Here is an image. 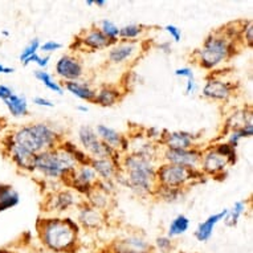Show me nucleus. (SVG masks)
<instances>
[{
    "mask_svg": "<svg viewBox=\"0 0 253 253\" xmlns=\"http://www.w3.org/2000/svg\"><path fill=\"white\" fill-rule=\"evenodd\" d=\"M81 227L71 217H40L36 232L42 245L54 253H76L80 247Z\"/></svg>",
    "mask_w": 253,
    "mask_h": 253,
    "instance_id": "1",
    "label": "nucleus"
},
{
    "mask_svg": "<svg viewBox=\"0 0 253 253\" xmlns=\"http://www.w3.org/2000/svg\"><path fill=\"white\" fill-rule=\"evenodd\" d=\"M157 161L135 154H124L121 159V171L114 179L137 195H154L157 188Z\"/></svg>",
    "mask_w": 253,
    "mask_h": 253,
    "instance_id": "2",
    "label": "nucleus"
},
{
    "mask_svg": "<svg viewBox=\"0 0 253 253\" xmlns=\"http://www.w3.org/2000/svg\"><path fill=\"white\" fill-rule=\"evenodd\" d=\"M240 31H231L227 28L216 29L208 35L202 46L192 53V57L200 68L206 71H215L236 54L237 42L241 39Z\"/></svg>",
    "mask_w": 253,
    "mask_h": 253,
    "instance_id": "3",
    "label": "nucleus"
},
{
    "mask_svg": "<svg viewBox=\"0 0 253 253\" xmlns=\"http://www.w3.org/2000/svg\"><path fill=\"white\" fill-rule=\"evenodd\" d=\"M7 137L34 155L46 150L56 149L64 139L62 135L46 122L27 124L11 130Z\"/></svg>",
    "mask_w": 253,
    "mask_h": 253,
    "instance_id": "4",
    "label": "nucleus"
},
{
    "mask_svg": "<svg viewBox=\"0 0 253 253\" xmlns=\"http://www.w3.org/2000/svg\"><path fill=\"white\" fill-rule=\"evenodd\" d=\"M79 166V163L61 143L56 149L46 150L35 155L34 172L44 176L48 180H65L68 175Z\"/></svg>",
    "mask_w": 253,
    "mask_h": 253,
    "instance_id": "5",
    "label": "nucleus"
},
{
    "mask_svg": "<svg viewBox=\"0 0 253 253\" xmlns=\"http://www.w3.org/2000/svg\"><path fill=\"white\" fill-rule=\"evenodd\" d=\"M206 175L200 170H191L182 166H175L170 163H161L157 166V184L169 188L186 190L196 182H202Z\"/></svg>",
    "mask_w": 253,
    "mask_h": 253,
    "instance_id": "6",
    "label": "nucleus"
},
{
    "mask_svg": "<svg viewBox=\"0 0 253 253\" xmlns=\"http://www.w3.org/2000/svg\"><path fill=\"white\" fill-rule=\"evenodd\" d=\"M237 90V83H233L231 80L223 79L220 75L208 76L204 84L202 96L204 98L217 102H228Z\"/></svg>",
    "mask_w": 253,
    "mask_h": 253,
    "instance_id": "7",
    "label": "nucleus"
},
{
    "mask_svg": "<svg viewBox=\"0 0 253 253\" xmlns=\"http://www.w3.org/2000/svg\"><path fill=\"white\" fill-rule=\"evenodd\" d=\"M98 180L100 179H98V176H97V174L91 169L89 163L79 165L65 178V183L68 186L73 188L76 192L83 194V195H87L93 188H96Z\"/></svg>",
    "mask_w": 253,
    "mask_h": 253,
    "instance_id": "8",
    "label": "nucleus"
},
{
    "mask_svg": "<svg viewBox=\"0 0 253 253\" xmlns=\"http://www.w3.org/2000/svg\"><path fill=\"white\" fill-rule=\"evenodd\" d=\"M163 163H170L175 166H182L191 170H200L202 161V149L192 147L186 150H169L165 149L161 157Z\"/></svg>",
    "mask_w": 253,
    "mask_h": 253,
    "instance_id": "9",
    "label": "nucleus"
},
{
    "mask_svg": "<svg viewBox=\"0 0 253 253\" xmlns=\"http://www.w3.org/2000/svg\"><path fill=\"white\" fill-rule=\"evenodd\" d=\"M84 64L76 54L64 53L54 64V73L62 81H79L84 77Z\"/></svg>",
    "mask_w": 253,
    "mask_h": 253,
    "instance_id": "10",
    "label": "nucleus"
},
{
    "mask_svg": "<svg viewBox=\"0 0 253 253\" xmlns=\"http://www.w3.org/2000/svg\"><path fill=\"white\" fill-rule=\"evenodd\" d=\"M231 166L228 159L223 157L213 145L202 150V161H200V171L204 175H211V176H219L227 171Z\"/></svg>",
    "mask_w": 253,
    "mask_h": 253,
    "instance_id": "11",
    "label": "nucleus"
},
{
    "mask_svg": "<svg viewBox=\"0 0 253 253\" xmlns=\"http://www.w3.org/2000/svg\"><path fill=\"white\" fill-rule=\"evenodd\" d=\"M0 145L19 170L25 171V172H34V154L23 149L21 146L13 143L7 135H4V138L1 139Z\"/></svg>",
    "mask_w": 253,
    "mask_h": 253,
    "instance_id": "12",
    "label": "nucleus"
},
{
    "mask_svg": "<svg viewBox=\"0 0 253 253\" xmlns=\"http://www.w3.org/2000/svg\"><path fill=\"white\" fill-rule=\"evenodd\" d=\"M153 245L137 233L113 241L109 253H153Z\"/></svg>",
    "mask_w": 253,
    "mask_h": 253,
    "instance_id": "13",
    "label": "nucleus"
},
{
    "mask_svg": "<svg viewBox=\"0 0 253 253\" xmlns=\"http://www.w3.org/2000/svg\"><path fill=\"white\" fill-rule=\"evenodd\" d=\"M75 44H77L76 48H83V49H87L89 52L109 49L112 46V42L105 38L98 27H91V28L83 31L76 38Z\"/></svg>",
    "mask_w": 253,
    "mask_h": 253,
    "instance_id": "14",
    "label": "nucleus"
},
{
    "mask_svg": "<svg viewBox=\"0 0 253 253\" xmlns=\"http://www.w3.org/2000/svg\"><path fill=\"white\" fill-rule=\"evenodd\" d=\"M83 203L79 200V195L71 190H57L48 196L45 202V211L65 212L72 207H79Z\"/></svg>",
    "mask_w": 253,
    "mask_h": 253,
    "instance_id": "15",
    "label": "nucleus"
},
{
    "mask_svg": "<svg viewBox=\"0 0 253 253\" xmlns=\"http://www.w3.org/2000/svg\"><path fill=\"white\" fill-rule=\"evenodd\" d=\"M139 50V42H124L120 40L116 44H113L109 48L108 60L110 64L114 65H122L126 62L131 61L138 56Z\"/></svg>",
    "mask_w": 253,
    "mask_h": 253,
    "instance_id": "16",
    "label": "nucleus"
},
{
    "mask_svg": "<svg viewBox=\"0 0 253 253\" xmlns=\"http://www.w3.org/2000/svg\"><path fill=\"white\" fill-rule=\"evenodd\" d=\"M97 137L100 138V141L110 146L112 149L116 151H120L121 154L129 153V138L121 134L120 131H117L116 129H113L108 125L100 124L96 126Z\"/></svg>",
    "mask_w": 253,
    "mask_h": 253,
    "instance_id": "17",
    "label": "nucleus"
},
{
    "mask_svg": "<svg viewBox=\"0 0 253 253\" xmlns=\"http://www.w3.org/2000/svg\"><path fill=\"white\" fill-rule=\"evenodd\" d=\"M77 223L80 227L89 229V231L100 229L105 224V212L91 207L86 202H83L79 206Z\"/></svg>",
    "mask_w": 253,
    "mask_h": 253,
    "instance_id": "18",
    "label": "nucleus"
},
{
    "mask_svg": "<svg viewBox=\"0 0 253 253\" xmlns=\"http://www.w3.org/2000/svg\"><path fill=\"white\" fill-rule=\"evenodd\" d=\"M196 137L188 131H166L163 130L161 145L169 150H186L196 147Z\"/></svg>",
    "mask_w": 253,
    "mask_h": 253,
    "instance_id": "19",
    "label": "nucleus"
},
{
    "mask_svg": "<svg viewBox=\"0 0 253 253\" xmlns=\"http://www.w3.org/2000/svg\"><path fill=\"white\" fill-rule=\"evenodd\" d=\"M227 213H228V208H224V210H221L220 212L212 213L204 221H202L196 227L195 232H194V236H195L196 240L199 241V243H207L212 237V235H213L216 225L225 219Z\"/></svg>",
    "mask_w": 253,
    "mask_h": 253,
    "instance_id": "20",
    "label": "nucleus"
},
{
    "mask_svg": "<svg viewBox=\"0 0 253 253\" xmlns=\"http://www.w3.org/2000/svg\"><path fill=\"white\" fill-rule=\"evenodd\" d=\"M125 96V91L122 87L116 85H102L96 89V96L93 100V104L102 106V108H112L122 100Z\"/></svg>",
    "mask_w": 253,
    "mask_h": 253,
    "instance_id": "21",
    "label": "nucleus"
},
{
    "mask_svg": "<svg viewBox=\"0 0 253 253\" xmlns=\"http://www.w3.org/2000/svg\"><path fill=\"white\" fill-rule=\"evenodd\" d=\"M121 162H117L112 158H101V159H90L89 165L94 170L100 180H114L121 171Z\"/></svg>",
    "mask_w": 253,
    "mask_h": 253,
    "instance_id": "22",
    "label": "nucleus"
},
{
    "mask_svg": "<svg viewBox=\"0 0 253 253\" xmlns=\"http://www.w3.org/2000/svg\"><path fill=\"white\" fill-rule=\"evenodd\" d=\"M62 87H64V90H68L79 100L85 101V102H93L94 96H96V89L91 86L90 84L83 81V80L64 83Z\"/></svg>",
    "mask_w": 253,
    "mask_h": 253,
    "instance_id": "23",
    "label": "nucleus"
},
{
    "mask_svg": "<svg viewBox=\"0 0 253 253\" xmlns=\"http://www.w3.org/2000/svg\"><path fill=\"white\" fill-rule=\"evenodd\" d=\"M3 102H4L5 108L9 112V114L15 117V118H23V117L28 116V101H27V98L24 96L13 93L12 96L7 98L5 101H3Z\"/></svg>",
    "mask_w": 253,
    "mask_h": 253,
    "instance_id": "24",
    "label": "nucleus"
},
{
    "mask_svg": "<svg viewBox=\"0 0 253 253\" xmlns=\"http://www.w3.org/2000/svg\"><path fill=\"white\" fill-rule=\"evenodd\" d=\"M20 203V195L12 186L0 184V212L16 207Z\"/></svg>",
    "mask_w": 253,
    "mask_h": 253,
    "instance_id": "25",
    "label": "nucleus"
},
{
    "mask_svg": "<svg viewBox=\"0 0 253 253\" xmlns=\"http://www.w3.org/2000/svg\"><path fill=\"white\" fill-rule=\"evenodd\" d=\"M248 124H252V112H247L245 109L244 110H237L227 118L225 130H227V133H229V131L240 129Z\"/></svg>",
    "mask_w": 253,
    "mask_h": 253,
    "instance_id": "26",
    "label": "nucleus"
},
{
    "mask_svg": "<svg viewBox=\"0 0 253 253\" xmlns=\"http://www.w3.org/2000/svg\"><path fill=\"white\" fill-rule=\"evenodd\" d=\"M190 228V219L186 215H178L175 216L174 219L171 220L170 225H169V231H167V236L170 239L179 237L184 235Z\"/></svg>",
    "mask_w": 253,
    "mask_h": 253,
    "instance_id": "27",
    "label": "nucleus"
},
{
    "mask_svg": "<svg viewBox=\"0 0 253 253\" xmlns=\"http://www.w3.org/2000/svg\"><path fill=\"white\" fill-rule=\"evenodd\" d=\"M247 208H248V203L245 200L236 202V203L233 204V207L228 210V213L225 216V219L223 220L224 224L227 227H236L239 224V221H240L241 216L247 212Z\"/></svg>",
    "mask_w": 253,
    "mask_h": 253,
    "instance_id": "28",
    "label": "nucleus"
},
{
    "mask_svg": "<svg viewBox=\"0 0 253 253\" xmlns=\"http://www.w3.org/2000/svg\"><path fill=\"white\" fill-rule=\"evenodd\" d=\"M35 77H36V80H39L46 89H49L50 91H53V93H56L58 96L64 94V87H62V85L58 83L57 80L53 79V76L50 75L49 72L38 69V71H35Z\"/></svg>",
    "mask_w": 253,
    "mask_h": 253,
    "instance_id": "29",
    "label": "nucleus"
},
{
    "mask_svg": "<svg viewBox=\"0 0 253 253\" xmlns=\"http://www.w3.org/2000/svg\"><path fill=\"white\" fill-rule=\"evenodd\" d=\"M87 200L86 203L91 207L97 208L100 211L105 212L109 208V202H110V195L100 191L98 188H93L89 194L86 195Z\"/></svg>",
    "mask_w": 253,
    "mask_h": 253,
    "instance_id": "30",
    "label": "nucleus"
},
{
    "mask_svg": "<svg viewBox=\"0 0 253 253\" xmlns=\"http://www.w3.org/2000/svg\"><path fill=\"white\" fill-rule=\"evenodd\" d=\"M184 195V190L182 188H169V187L157 186L154 196H157L158 199L167 202V203H175L179 202Z\"/></svg>",
    "mask_w": 253,
    "mask_h": 253,
    "instance_id": "31",
    "label": "nucleus"
},
{
    "mask_svg": "<svg viewBox=\"0 0 253 253\" xmlns=\"http://www.w3.org/2000/svg\"><path fill=\"white\" fill-rule=\"evenodd\" d=\"M145 27L142 24H126L120 28V40L124 42H138V39L142 38L145 34Z\"/></svg>",
    "mask_w": 253,
    "mask_h": 253,
    "instance_id": "32",
    "label": "nucleus"
},
{
    "mask_svg": "<svg viewBox=\"0 0 253 253\" xmlns=\"http://www.w3.org/2000/svg\"><path fill=\"white\" fill-rule=\"evenodd\" d=\"M98 29L104 34V36L113 44L120 42V27L114 21L104 19L98 23Z\"/></svg>",
    "mask_w": 253,
    "mask_h": 253,
    "instance_id": "33",
    "label": "nucleus"
},
{
    "mask_svg": "<svg viewBox=\"0 0 253 253\" xmlns=\"http://www.w3.org/2000/svg\"><path fill=\"white\" fill-rule=\"evenodd\" d=\"M153 249L158 251L159 253H172L175 249V243L167 235L166 236H159L154 241Z\"/></svg>",
    "mask_w": 253,
    "mask_h": 253,
    "instance_id": "34",
    "label": "nucleus"
},
{
    "mask_svg": "<svg viewBox=\"0 0 253 253\" xmlns=\"http://www.w3.org/2000/svg\"><path fill=\"white\" fill-rule=\"evenodd\" d=\"M217 151H219L223 157H225L228 159V162L231 166H233L237 161V154H236V149H233L232 146H229L227 142H219V143H216L213 145Z\"/></svg>",
    "mask_w": 253,
    "mask_h": 253,
    "instance_id": "35",
    "label": "nucleus"
},
{
    "mask_svg": "<svg viewBox=\"0 0 253 253\" xmlns=\"http://www.w3.org/2000/svg\"><path fill=\"white\" fill-rule=\"evenodd\" d=\"M40 45H42V42H40L38 38L32 39V40L24 46V49L21 50V53L19 54V60H20L21 64H23L25 60H28L29 57H32L34 54L38 53L39 50H40Z\"/></svg>",
    "mask_w": 253,
    "mask_h": 253,
    "instance_id": "36",
    "label": "nucleus"
},
{
    "mask_svg": "<svg viewBox=\"0 0 253 253\" xmlns=\"http://www.w3.org/2000/svg\"><path fill=\"white\" fill-rule=\"evenodd\" d=\"M241 39L244 40V44L248 46H252L253 40V24L251 20L243 21V27H241L240 32Z\"/></svg>",
    "mask_w": 253,
    "mask_h": 253,
    "instance_id": "37",
    "label": "nucleus"
},
{
    "mask_svg": "<svg viewBox=\"0 0 253 253\" xmlns=\"http://www.w3.org/2000/svg\"><path fill=\"white\" fill-rule=\"evenodd\" d=\"M62 48L61 42H56V40H48V42H42V45H40V50L46 53V56H49L50 53H54V52H57Z\"/></svg>",
    "mask_w": 253,
    "mask_h": 253,
    "instance_id": "38",
    "label": "nucleus"
},
{
    "mask_svg": "<svg viewBox=\"0 0 253 253\" xmlns=\"http://www.w3.org/2000/svg\"><path fill=\"white\" fill-rule=\"evenodd\" d=\"M165 31H166L167 34H169V36H170L171 39H172V42H179L180 40H182V29L179 28V27H176V25L174 24H167L166 27H165Z\"/></svg>",
    "mask_w": 253,
    "mask_h": 253,
    "instance_id": "39",
    "label": "nucleus"
},
{
    "mask_svg": "<svg viewBox=\"0 0 253 253\" xmlns=\"http://www.w3.org/2000/svg\"><path fill=\"white\" fill-rule=\"evenodd\" d=\"M175 76H178V77H184V79H195V76H194V71H192L190 67H182L178 68V69H175L174 72Z\"/></svg>",
    "mask_w": 253,
    "mask_h": 253,
    "instance_id": "40",
    "label": "nucleus"
},
{
    "mask_svg": "<svg viewBox=\"0 0 253 253\" xmlns=\"http://www.w3.org/2000/svg\"><path fill=\"white\" fill-rule=\"evenodd\" d=\"M196 90H198V83H196L195 79H188L186 81V87H184V91H186L187 96H192L195 94Z\"/></svg>",
    "mask_w": 253,
    "mask_h": 253,
    "instance_id": "41",
    "label": "nucleus"
},
{
    "mask_svg": "<svg viewBox=\"0 0 253 253\" xmlns=\"http://www.w3.org/2000/svg\"><path fill=\"white\" fill-rule=\"evenodd\" d=\"M49 61H50V56H46V54L45 56H40V54H39L38 58H36V61H35V64H36L42 71H45L46 67L49 65Z\"/></svg>",
    "mask_w": 253,
    "mask_h": 253,
    "instance_id": "42",
    "label": "nucleus"
},
{
    "mask_svg": "<svg viewBox=\"0 0 253 253\" xmlns=\"http://www.w3.org/2000/svg\"><path fill=\"white\" fill-rule=\"evenodd\" d=\"M34 104L38 105V106H42V108H53L54 106L53 102L45 98V97H35Z\"/></svg>",
    "mask_w": 253,
    "mask_h": 253,
    "instance_id": "43",
    "label": "nucleus"
},
{
    "mask_svg": "<svg viewBox=\"0 0 253 253\" xmlns=\"http://www.w3.org/2000/svg\"><path fill=\"white\" fill-rule=\"evenodd\" d=\"M13 94V90L9 86L4 85V84H0V100L5 101L7 98Z\"/></svg>",
    "mask_w": 253,
    "mask_h": 253,
    "instance_id": "44",
    "label": "nucleus"
},
{
    "mask_svg": "<svg viewBox=\"0 0 253 253\" xmlns=\"http://www.w3.org/2000/svg\"><path fill=\"white\" fill-rule=\"evenodd\" d=\"M158 49L161 50L162 53L170 54L171 52H172V46H171L170 42H161L159 45H158Z\"/></svg>",
    "mask_w": 253,
    "mask_h": 253,
    "instance_id": "45",
    "label": "nucleus"
},
{
    "mask_svg": "<svg viewBox=\"0 0 253 253\" xmlns=\"http://www.w3.org/2000/svg\"><path fill=\"white\" fill-rule=\"evenodd\" d=\"M5 127H7V121H5V118H3V117H0V143H1V139H3L5 135Z\"/></svg>",
    "mask_w": 253,
    "mask_h": 253,
    "instance_id": "46",
    "label": "nucleus"
},
{
    "mask_svg": "<svg viewBox=\"0 0 253 253\" xmlns=\"http://www.w3.org/2000/svg\"><path fill=\"white\" fill-rule=\"evenodd\" d=\"M15 72V68L5 67L3 64H0V75H11Z\"/></svg>",
    "mask_w": 253,
    "mask_h": 253,
    "instance_id": "47",
    "label": "nucleus"
},
{
    "mask_svg": "<svg viewBox=\"0 0 253 253\" xmlns=\"http://www.w3.org/2000/svg\"><path fill=\"white\" fill-rule=\"evenodd\" d=\"M108 4V1L106 0H94V5H97V7H105V5Z\"/></svg>",
    "mask_w": 253,
    "mask_h": 253,
    "instance_id": "48",
    "label": "nucleus"
},
{
    "mask_svg": "<svg viewBox=\"0 0 253 253\" xmlns=\"http://www.w3.org/2000/svg\"><path fill=\"white\" fill-rule=\"evenodd\" d=\"M0 253H20V252H17V251L11 248H0Z\"/></svg>",
    "mask_w": 253,
    "mask_h": 253,
    "instance_id": "49",
    "label": "nucleus"
},
{
    "mask_svg": "<svg viewBox=\"0 0 253 253\" xmlns=\"http://www.w3.org/2000/svg\"><path fill=\"white\" fill-rule=\"evenodd\" d=\"M77 110L81 113H87L89 112V108H87L86 105H79V106H77Z\"/></svg>",
    "mask_w": 253,
    "mask_h": 253,
    "instance_id": "50",
    "label": "nucleus"
},
{
    "mask_svg": "<svg viewBox=\"0 0 253 253\" xmlns=\"http://www.w3.org/2000/svg\"><path fill=\"white\" fill-rule=\"evenodd\" d=\"M85 4L89 5V7H90V5H94V0H86V1H85Z\"/></svg>",
    "mask_w": 253,
    "mask_h": 253,
    "instance_id": "51",
    "label": "nucleus"
},
{
    "mask_svg": "<svg viewBox=\"0 0 253 253\" xmlns=\"http://www.w3.org/2000/svg\"><path fill=\"white\" fill-rule=\"evenodd\" d=\"M3 35H4V36H9V32L8 31H3Z\"/></svg>",
    "mask_w": 253,
    "mask_h": 253,
    "instance_id": "52",
    "label": "nucleus"
}]
</instances>
